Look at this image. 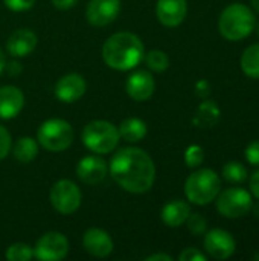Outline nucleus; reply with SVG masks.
<instances>
[{"label":"nucleus","instance_id":"obj_29","mask_svg":"<svg viewBox=\"0 0 259 261\" xmlns=\"http://www.w3.org/2000/svg\"><path fill=\"white\" fill-rule=\"evenodd\" d=\"M11 148H12L11 135L8 133V130L5 127L0 125V159H5L9 154Z\"/></svg>","mask_w":259,"mask_h":261},{"label":"nucleus","instance_id":"obj_19","mask_svg":"<svg viewBox=\"0 0 259 261\" xmlns=\"http://www.w3.org/2000/svg\"><path fill=\"white\" fill-rule=\"evenodd\" d=\"M191 214V208L186 202L183 200H174L169 202L163 206L162 210V220L166 226L169 228H177L182 226L188 216Z\"/></svg>","mask_w":259,"mask_h":261},{"label":"nucleus","instance_id":"obj_41","mask_svg":"<svg viewBox=\"0 0 259 261\" xmlns=\"http://www.w3.org/2000/svg\"><path fill=\"white\" fill-rule=\"evenodd\" d=\"M256 31H258V35H259V23H258V26H256Z\"/></svg>","mask_w":259,"mask_h":261},{"label":"nucleus","instance_id":"obj_39","mask_svg":"<svg viewBox=\"0 0 259 261\" xmlns=\"http://www.w3.org/2000/svg\"><path fill=\"white\" fill-rule=\"evenodd\" d=\"M250 3H252V8L259 14V0H250Z\"/></svg>","mask_w":259,"mask_h":261},{"label":"nucleus","instance_id":"obj_38","mask_svg":"<svg viewBox=\"0 0 259 261\" xmlns=\"http://www.w3.org/2000/svg\"><path fill=\"white\" fill-rule=\"evenodd\" d=\"M5 64H6V60H5V54L2 52V49H0V73L5 70Z\"/></svg>","mask_w":259,"mask_h":261},{"label":"nucleus","instance_id":"obj_40","mask_svg":"<svg viewBox=\"0 0 259 261\" xmlns=\"http://www.w3.org/2000/svg\"><path fill=\"white\" fill-rule=\"evenodd\" d=\"M255 211H256V216H259V205H256V206H255Z\"/></svg>","mask_w":259,"mask_h":261},{"label":"nucleus","instance_id":"obj_20","mask_svg":"<svg viewBox=\"0 0 259 261\" xmlns=\"http://www.w3.org/2000/svg\"><path fill=\"white\" fill-rule=\"evenodd\" d=\"M220 107L214 101H205L198 106L194 116V124L202 128H211L220 121Z\"/></svg>","mask_w":259,"mask_h":261},{"label":"nucleus","instance_id":"obj_6","mask_svg":"<svg viewBox=\"0 0 259 261\" xmlns=\"http://www.w3.org/2000/svg\"><path fill=\"white\" fill-rule=\"evenodd\" d=\"M38 144L49 151H64L73 142V128L64 119H49L43 122L37 132Z\"/></svg>","mask_w":259,"mask_h":261},{"label":"nucleus","instance_id":"obj_24","mask_svg":"<svg viewBox=\"0 0 259 261\" xmlns=\"http://www.w3.org/2000/svg\"><path fill=\"white\" fill-rule=\"evenodd\" d=\"M247 176H249L247 168L237 161L227 162L223 167V177L231 184H241L247 179Z\"/></svg>","mask_w":259,"mask_h":261},{"label":"nucleus","instance_id":"obj_12","mask_svg":"<svg viewBox=\"0 0 259 261\" xmlns=\"http://www.w3.org/2000/svg\"><path fill=\"white\" fill-rule=\"evenodd\" d=\"M85 81L79 73H69L58 80L55 86V95L63 102H75L85 93Z\"/></svg>","mask_w":259,"mask_h":261},{"label":"nucleus","instance_id":"obj_30","mask_svg":"<svg viewBox=\"0 0 259 261\" xmlns=\"http://www.w3.org/2000/svg\"><path fill=\"white\" fill-rule=\"evenodd\" d=\"M3 3L6 5L8 9L15 11V12H23L27 11L34 6L35 0H3Z\"/></svg>","mask_w":259,"mask_h":261},{"label":"nucleus","instance_id":"obj_7","mask_svg":"<svg viewBox=\"0 0 259 261\" xmlns=\"http://www.w3.org/2000/svg\"><path fill=\"white\" fill-rule=\"evenodd\" d=\"M215 199L218 213L227 219L244 217L253 208L252 194L244 188H227L223 193H218Z\"/></svg>","mask_w":259,"mask_h":261},{"label":"nucleus","instance_id":"obj_27","mask_svg":"<svg viewBox=\"0 0 259 261\" xmlns=\"http://www.w3.org/2000/svg\"><path fill=\"white\" fill-rule=\"evenodd\" d=\"M186 225H188V229L192 234H195V236H202L206 231V228H208L206 219L202 214H198V213L189 214L188 219H186Z\"/></svg>","mask_w":259,"mask_h":261},{"label":"nucleus","instance_id":"obj_18","mask_svg":"<svg viewBox=\"0 0 259 261\" xmlns=\"http://www.w3.org/2000/svg\"><path fill=\"white\" fill-rule=\"evenodd\" d=\"M38 38L29 29H17L6 41V49L12 57H26L37 47Z\"/></svg>","mask_w":259,"mask_h":261},{"label":"nucleus","instance_id":"obj_25","mask_svg":"<svg viewBox=\"0 0 259 261\" xmlns=\"http://www.w3.org/2000/svg\"><path fill=\"white\" fill-rule=\"evenodd\" d=\"M145 63L148 66L150 70H154V72H163L168 69L169 66V58L168 55L163 52V50H150L145 57Z\"/></svg>","mask_w":259,"mask_h":261},{"label":"nucleus","instance_id":"obj_31","mask_svg":"<svg viewBox=\"0 0 259 261\" xmlns=\"http://www.w3.org/2000/svg\"><path fill=\"white\" fill-rule=\"evenodd\" d=\"M180 261H206V255H203L197 248H188L185 249L180 257H179Z\"/></svg>","mask_w":259,"mask_h":261},{"label":"nucleus","instance_id":"obj_15","mask_svg":"<svg viewBox=\"0 0 259 261\" xmlns=\"http://www.w3.org/2000/svg\"><path fill=\"white\" fill-rule=\"evenodd\" d=\"M107 162L98 156H85L76 167L78 177L87 185H96L102 182L107 176Z\"/></svg>","mask_w":259,"mask_h":261},{"label":"nucleus","instance_id":"obj_22","mask_svg":"<svg viewBox=\"0 0 259 261\" xmlns=\"http://www.w3.org/2000/svg\"><path fill=\"white\" fill-rule=\"evenodd\" d=\"M14 153V158L21 162V164H29L31 161L35 159L37 153H38V142L29 136L26 138H20L15 141L14 148H11Z\"/></svg>","mask_w":259,"mask_h":261},{"label":"nucleus","instance_id":"obj_26","mask_svg":"<svg viewBox=\"0 0 259 261\" xmlns=\"http://www.w3.org/2000/svg\"><path fill=\"white\" fill-rule=\"evenodd\" d=\"M6 258L9 261H29L34 258V248L26 243H14L6 251Z\"/></svg>","mask_w":259,"mask_h":261},{"label":"nucleus","instance_id":"obj_13","mask_svg":"<svg viewBox=\"0 0 259 261\" xmlns=\"http://www.w3.org/2000/svg\"><path fill=\"white\" fill-rule=\"evenodd\" d=\"M188 14L186 0H159L156 6V15L159 21L168 28L179 26Z\"/></svg>","mask_w":259,"mask_h":261},{"label":"nucleus","instance_id":"obj_11","mask_svg":"<svg viewBox=\"0 0 259 261\" xmlns=\"http://www.w3.org/2000/svg\"><path fill=\"white\" fill-rule=\"evenodd\" d=\"M121 12V0H90L85 17L93 26H107Z\"/></svg>","mask_w":259,"mask_h":261},{"label":"nucleus","instance_id":"obj_8","mask_svg":"<svg viewBox=\"0 0 259 261\" xmlns=\"http://www.w3.org/2000/svg\"><path fill=\"white\" fill-rule=\"evenodd\" d=\"M52 206L61 213V214H73L79 205H81V191L79 188L67 179L58 180L52 188L49 194Z\"/></svg>","mask_w":259,"mask_h":261},{"label":"nucleus","instance_id":"obj_9","mask_svg":"<svg viewBox=\"0 0 259 261\" xmlns=\"http://www.w3.org/2000/svg\"><path fill=\"white\" fill-rule=\"evenodd\" d=\"M69 252V242L60 232H46L34 248V257L41 261L63 260Z\"/></svg>","mask_w":259,"mask_h":261},{"label":"nucleus","instance_id":"obj_28","mask_svg":"<svg viewBox=\"0 0 259 261\" xmlns=\"http://www.w3.org/2000/svg\"><path fill=\"white\" fill-rule=\"evenodd\" d=\"M205 159V153L203 148L200 145H191L188 147L186 153H185V162L189 168H195L198 167Z\"/></svg>","mask_w":259,"mask_h":261},{"label":"nucleus","instance_id":"obj_2","mask_svg":"<svg viewBox=\"0 0 259 261\" xmlns=\"http://www.w3.org/2000/svg\"><path fill=\"white\" fill-rule=\"evenodd\" d=\"M102 57L111 69L130 70L142 61L143 44L140 38L131 32H118L104 43Z\"/></svg>","mask_w":259,"mask_h":261},{"label":"nucleus","instance_id":"obj_14","mask_svg":"<svg viewBox=\"0 0 259 261\" xmlns=\"http://www.w3.org/2000/svg\"><path fill=\"white\" fill-rule=\"evenodd\" d=\"M125 89H127L128 96L133 98L134 101H147L154 93L156 83L150 72L136 70L128 76Z\"/></svg>","mask_w":259,"mask_h":261},{"label":"nucleus","instance_id":"obj_23","mask_svg":"<svg viewBox=\"0 0 259 261\" xmlns=\"http://www.w3.org/2000/svg\"><path fill=\"white\" fill-rule=\"evenodd\" d=\"M241 69L247 76L253 80H259V43L249 46L243 52Z\"/></svg>","mask_w":259,"mask_h":261},{"label":"nucleus","instance_id":"obj_17","mask_svg":"<svg viewBox=\"0 0 259 261\" xmlns=\"http://www.w3.org/2000/svg\"><path fill=\"white\" fill-rule=\"evenodd\" d=\"M24 106V96L18 87H0V119L15 118Z\"/></svg>","mask_w":259,"mask_h":261},{"label":"nucleus","instance_id":"obj_36","mask_svg":"<svg viewBox=\"0 0 259 261\" xmlns=\"http://www.w3.org/2000/svg\"><path fill=\"white\" fill-rule=\"evenodd\" d=\"M5 69L9 72V75H18L20 73V70H21V67H20V64L17 63V61H11V63H6L5 64Z\"/></svg>","mask_w":259,"mask_h":261},{"label":"nucleus","instance_id":"obj_16","mask_svg":"<svg viewBox=\"0 0 259 261\" xmlns=\"http://www.w3.org/2000/svg\"><path fill=\"white\" fill-rule=\"evenodd\" d=\"M82 245H84V249L90 255L98 257V258L108 257L113 252L111 237L99 228H92V229L85 231V234L82 237Z\"/></svg>","mask_w":259,"mask_h":261},{"label":"nucleus","instance_id":"obj_4","mask_svg":"<svg viewBox=\"0 0 259 261\" xmlns=\"http://www.w3.org/2000/svg\"><path fill=\"white\" fill-rule=\"evenodd\" d=\"M221 190V180L214 170L202 168L192 173L185 184V194L194 205H208L218 196Z\"/></svg>","mask_w":259,"mask_h":261},{"label":"nucleus","instance_id":"obj_32","mask_svg":"<svg viewBox=\"0 0 259 261\" xmlns=\"http://www.w3.org/2000/svg\"><path fill=\"white\" fill-rule=\"evenodd\" d=\"M246 159L249 161V164L259 167V141L252 142L247 148H246Z\"/></svg>","mask_w":259,"mask_h":261},{"label":"nucleus","instance_id":"obj_10","mask_svg":"<svg viewBox=\"0 0 259 261\" xmlns=\"http://www.w3.org/2000/svg\"><path fill=\"white\" fill-rule=\"evenodd\" d=\"M237 248L235 239L224 229H212L205 237V249L215 260H227Z\"/></svg>","mask_w":259,"mask_h":261},{"label":"nucleus","instance_id":"obj_34","mask_svg":"<svg viewBox=\"0 0 259 261\" xmlns=\"http://www.w3.org/2000/svg\"><path fill=\"white\" fill-rule=\"evenodd\" d=\"M52 5L56 8V9H61V11H66V9H70L78 0H50Z\"/></svg>","mask_w":259,"mask_h":261},{"label":"nucleus","instance_id":"obj_37","mask_svg":"<svg viewBox=\"0 0 259 261\" xmlns=\"http://www.w3.org/2000/svg\"><path fill=\"white\" fill-rule=\"evenodd\" d=\"M147 261H172V257L166 254H154V255H150Z\"/></svg>","mask_w":259,"mask_h":261},{"label":"nucleus","instance_id":"obj_3","mask_svg":"<svg viewBox=\"0 0 259 261\" xmlns=\"http://www.w3.org/2000/svg\"><path fill=\"white\" fill-rule=\"evenodd\" d=\"M256 26V18L252 9L243 3H232L223 9L218 29L229 41H238L249 37Z\"/></svg>","mask_w":259,"mask_h":261},{"label":"nucleus","instance_id":"obj_35","mask_svg":"<svg viewBox=\"0 0 259 261\" xmlns=\"http://www.w3.org/2000/svg\"><path fill=\"white\" fill-rule=\"evenodd\" d=\"M250 190H252V194L259 200V170L252 174V179H250Z\"/></svg>","mask_w":259,"mask_h":261},{"label":"nucleus","instance_id":"obj_1","mask_svg":"<svg viewBox=\"0 0 259 261\" xmlns=\"http://www.w3.org/2000/svg\"><path fill=\"white\" fill-rule=\"evenodd\" d=\"M110 173L121 188L133 194L147 193L156 179L153 159L142 148L136 147L119 150L111 159Z\"/></svg>","mask_w":259,"mask_h":261},{"label":"nucleus","instance_id":"obj_33","mask_svg":"<svg viewBox=\"0 0 259 261\" xmlns=\"http://www.w3.org/2000/svg\"><path fill=\"white\" fill-rule=\"evenodd\" d=\"M195 93H197V96H200V98H206V96L211 93V86H209V83H208L206 80L198 81V83L195 84Z\"/></svg>","mask_w":259,"mask_h":261},{"label":"nucleus","instance_id":"obj_21","mask_svg":"<svg viewBox=\"0 0 259 261\" xmlns=\"http://www.w3.org/2000/svg\"><path fill=\"white\" fill-rule=\"evenodd\" d=\"M118 132L127 142H139L147 135V124L139 118H127L121 122Z\"/></svg>","mask_w":259,"mask_h":261},{"label":"nucleus","instance_id":"obj_5","mask_svg":"<svg viewBox=\"0 0 259 261\" xmlns=\"http://www.w3.org/2000/svg\"><path fill=\"white\" fill-rule=\"evenodd\" d=\"M118 128L107 121H92L82 130V144L93 153L107 154L113 151L119 142Z\"/></svg>","mask_w":259,"mask_h":261}]
</instances>
